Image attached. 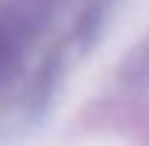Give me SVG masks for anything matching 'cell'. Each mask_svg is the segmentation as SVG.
Returning a JSON list of instances; mask_svg holds the SVG:
<instances>
[{"instance_id": "cell-1", "label": "cell", "mask_w": 149, "mask_h": 146, "mask_svg": "<svg viewBox=\"0 0 149 146\" xmlns=\"http://www.w3.org/2000/svg\"><path fill=\"white\" fill-rule=\"evenodd\" d=\"M5 57H8V52H5V47L0 44V71H3V65H5Z\"/></svg>"}]
</instances>
